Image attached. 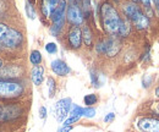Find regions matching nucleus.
<instances>
[{"mask_svg": "<svg viewBox=\"0 0 159 132\" xmlns=\"http://www.w3.org/2000/svg\"><path fill=\"white\" fill-rule=\"evenodd\" d=\"M23 40V37L17 30L0 22V45L7 48L19 47Z\"/></svg>", "mask_w": 159, "mask_h": 132, "instance_id": "f03ea898", "label": "nucleus"}, {"mask_svg": "<svg viewBox=\"0 0 159 132\" xmlns=\"http://www.w3.org/2000/svg\"><path fill=\"white\" fill-rule=\"evenodd\" d=\"M130 30H131V26H130V23H129L127 21H125V20H121L118 34L122 36V37H126V36L130 33Z\"/></svg>", "mask_w": 159, "mask_h": 132, "instance_id": "2eb2a0df", "label": "nucleus"}, {"mask_svg": "<svg viewBox=\"0 0 159 132\" xmlns=\"http://www.w3.org/2000/svg\"><path fill=\"white\" fill-rule=\"evenodd\" d=\"M21 113V109L16 105H0V121L2 120H10L16 117Z\"/></svg>", "mask_w": 159, "mask_h": 132, "instance_id": "6e6552de", "label": "nucleus"}, {"mask_svg": "<svg viewBox=\"0 0 159 132\" xmlns=\"http://www.w3.org/2000/svg\"><path fill=\"white\" fill-rule=\"evenodd\" d=\"M79 120H80V116H70L69 119H66V120L64 121V126H71L72 124L77 122Z\"/></svg>", "mask_w": 159, "mask_h": 132, "instance_id": "a878e982", "label": "nucleus"}, {"mask_svg": "<svg viewBox=\"0 0 159 132\" xmlns=\"http://www.w3.org/2000/svg\"><path fill=\"white\" fill-rule=\"evenodd\" d=\"M154 2H156V5H157V9L159 10V0H154Z\"/></svg>", "mask_w": 159, "mask_h": 132, "instance_id": "2f4dec72", "label": "nucleus"}, {"mask_svg": "<svg viewBox=\"0 0 159 132\" xmlns=\"http://www.w3.org/2000/svg\"><path fill=\"white\" fill-rule=\"evenodd\" d=\"M124 12L125 15L134 22V25L137 27V30H144L148 27L149 21L147 16L142 12V10L135 2H127L124 5Z\"/></svg>", "mask_w": 159, "mask_h": 132, "instance_id": "7ed1b4c3", "label": "nucleus"}, {"mask_svg": "<svg viewBox=\"0 0 159 132\" xmlns=\"http://www.w3.org/2000/svg\"><path fill=\"white\" fill-rule=\"evenodd\" d=\"M114 117H115V114L114 113H109L105 117H104V121L105 122H109V121H111V120H114Z\"/></svg>", "mask_w": 159, "mask_h": 132, "instance_id": "c756f323", "label": "nucleus"}, {"mask_svg": "<svg viewBox=\"0 0 159 132\" xmlns=\"http://www.w3.org/2000/svg\"><path fill=\"white\" fill-rule=\"evenodd\" d=\"M100 15H102L104 30L110 34H116L119 32L120 22H121V17L119 16L116 9L111 4L104 2L100 7Z\"/></svg>", "mask_w": 159, "mask_h": 132, "instance_id": "f257e3e1", "label": "nucleus"}, {"mask_svg": "<svg viewBox=\"0 0 159 132\" xmlns=\"http://www.w3.org/2000/svg\"><path fill=\"white\" fill-rule=\"evenodd\" d=\"M156 94H157V95L159 97V87L157 88V89H156Z\"/></svg>", "mask_w": 159, "mask_h": 132, "instance_id": "473e14b6", "label": "nucleus"}, {"mask_svg": "<svg viewBox=\"0 0 159 132\" xmlns=\"http://www.w3.org/2000/svg\"><path fill=\"white\" fill-rule=\"evenodd\" d=\"M55 81L54 78L49 77L48 78V88H49V98H53L54 97V93H55Z\"/></svg>", "mask_w": 159, "mask_h": 132, "instance_id": "412c9836", "label": "nucleus"}, {"mask_svg": "<svg viewBox=\"0 0 159 132\" xmlns=\"http://www.w3.org/2000/svg\"><path fill=\"white\" fill-rule=\"evenodd\" d=\"M142 1V4L144 5V7L146 9H148L149 10V12L152 14V11H151V4H152V0H141Z\"/></svg>", "mask_w": 159, "mask_h": 132, "instance_id": "cd10ccee", "label": "nucleus"}, {"mask_svg": "<svg viewBox=\"0 0 159 132\" xmlns=\"http://www.w3.org/2000/svg\"><path fill=\"white\" fill-rule=\"evenodd\" d=\"M97 100H98V98H97L96 94H87L83 98V102H84V104H86L87 107H91V105L96 104Z\"/></svg>", "mask_w": 159, "mask_h": 132, "instance_id": "a211bd4d", "label": "nucleus"}, {"mask_svg": "<svg viewBox=\"0 0 159 132\" xmlns=\"http://www.w3.org/2000/svg\"><path fill=\"white\" fill-rule=\"evenodd\" d=\"M72 130V127L71 126H64L61 130H59V132H70Z\"/></svg>", "mask_w": 159, "mask_h": 132, "instance_id": "7c9ffc66", "label": "nucleus"}, {"mask_svg": "<svg viewBox=\"0 0 159 132\" xmlns=\"http://www.w3.org/2000/svg\"><path fill=\"white\" fill-rule=\"evenodd\" d=\"M45 50L49 53V54H55L58 52V45L55 43H48L45 45Z\"/></svg>", "mask_w": 159, "mask_h": 132, "instance_id": "393cba45", "label": "nucleus"}, {"mask_svg": "<svg viewBox=\"0 0 159 132\" xmlns=\"http://www.w3.org/2000/svg\"><path fill=\"white\" fill-rule=\"evenodd\" d=\"M62 26H64V22H54L52 28H50L52 34L53 36H58L60 33V31H61V28H62Z\"/></svg>", "mask_w": 159, "mask_h": 132, "instance_id": "aec40b11", "label": "nucleus"}, {"mask_svg": "<svg viewBox=\"0 0 159 132\" xmlns=\"http://www.w3.org/2000/svg\"><path fill=\"white\" fill-rule=\"evenodd\" d=\"M66 16H67L69 22L71 25H74V26H77L79 27L80 25L83 22V14H82L81 9H80L77 5H75V4H72V5H70L67 7Z\"/></svg>", "mask_w": 159, "mask_h": 132, "instance_id": "423d86ee", "label": "nucleus"}, {"mask_svg": "<svg viewBox=\"0 0 159 132\" xmlns=\"http://www.w3.org/2000/svg\"><path fill=\"white\" fill-rule=\"evenodd\" d=\"M91 78H92L93 86H94V87H98V86H99V84H98V80H97V75H96L94 72H91Z\"/></svg>", "mask_w": 159, "mask_h": 132, "instance_id": "bb28decb", "label": "nucleus"}, {"mask_svg": "<svg viewBox=\"0 0 159 132\" xmlns=\"http://www.w3.org/2000/svg\"><path fill=\"white\" fill-rule=\"evenodd\" d=\"M26 14H27V16H28L31 20L36 19V11H34V7L32 6V4H31L30 1L26 2Z\"/></svg>", "mask_w": 159, "mask_h": 132, "instance_id": "6ab92c4d", "label": "nucleus"}, {"mask_svg": "<svg viewBox=\"0 0 159 132\" xmlns=\"http://www.w3.org/2000/svg\"><path fill=\"white\" fill-rule=\"evenodd\" d=\"M71 107H72V102H71L70 98H64V99H60L57 102V104H55V116H57L58 121L61 122L66 119V116L70 114Z\"/></svg>", "mask_w": 159, "mask_h": 132, "instance_id": "39448f33", "label": "nucleus"}, {"mask_svg": "<svg viewBox=\"0 0 159 132\" xmlns=\"http://www.w3.org/2000/svg\"><path fill=\"white\" fill-rule=\"evenodd\" d=\"M60 0H43V4H42V12L44 16L47 17H50L52 14L54 12L55 7L58 6Z\"/></svg>", "mask_w": 159, "mask_h": 132, "instance_id": "ddd939ff", "label": "nucleus"}, {"mask_svg": "<svg viewBox=\"0 0 159 132\" xmlns=\"http://www.w3.org/2000/svg\"><path fill=\"white\" fill-rule=\"evenodd\" d=\"M81 32H82V38H83L84 44L86 45H92V33H91L89 28L84 27L83 31H81Z\"/></svg>", "mask_w": 159, "mask_h": 132, "instance_id": "f3484780", "label": "nucleus"}, {"mask_svg": "<svg viewBox=\"0 0 159 132\" xmlns=\"http://www.w3.org/2000/svg\"><path fill=\"white\" fill-rule=\"evenodd\" d=\"M1 67H2V60L0 59V69H1Z\"/></svg>", "mask_w": 159, "mask_h": 132, "instance_id": "72a5a7b5", "label": "nucleus"}, {"mask_svg": "<svg viewBox=\"0 0 159 132\" xmlns=\"http://www.w3.org/2000/svg\"><path fill=\"white\" fill-rule=\"evenodd\" d=\"M31 78H32V82L36 84V86H39L42 84L43 80H44V69L40 66V65H37L32 69L31 71Z\"/></svg>", "mask_w": 159, "mask_h": 132, "instance_id": "4468645a", "label": "nucleus"}, {"mask_svg": "<svg viewBox=\"0 0 159 132\" xmlns=\"http://www.w3.org/2000/svg\"><path fill=\"white\" fill-rule=\"evenodd\" d=\"M50 66H52L53 72L58 76H67L70 74V71H71L70 67H69V65L65 61L60 60V59H57V60L52 61Z\"/></svg>", "mask_w": 159, "mask_h": 132, "instance_id": "1a4fd4ad", "label": "nucleus"}, {"mask_svg": "<svg viewBox=\"0 0 159 132\" xmlns=\"http://www.w3.org/2000/svg\"><path fill=\"white\" fill-rule=\"evenodd\" d=\"M82 112H83V108H81L79 105H72L71 107V110H70V115L71 116H82Z\"/></svg>", "mask_w": 159, "mask_h": 132, "instance_id": "4be33fe9", "label": "nucleus"}, {"mask_svg": "<svg viewBox=\"0 0 159 132\" xmlns=\"http://www.w3.org/2000/svg\"><path fill=\"white\" fill-rule=\"evenodd\" d=\"M82 10H83V17L86 16V17H88V15H89V12H91V0H83V7H82Z\"/></svg>", "mask_w": 159, "mask_h": 132, "instance_id": "5701e85b", "label": "nucleus"}, {"mask_svg": "<svg viewBox=\"0 0 159 132\" xmlns=\"http://www.w3.org/2000/svg\"><path fill=\"white\" fill-rule=\"evenodd\" d=\"M120 49V43L115 38H110L105 42V54L109 57H114L118 54Z\"/></svg>", "mask_w": 159, "mask_h": 132, "instance_id": "f8f14e48", "label": "nucleus"}, {"mask_svg": "<svg viewBox=\"0 0 159 132\" xmlns=\"http://www.w3.org/2000/svg\"><path fill=\"white\" fill-rule=\"evenodd\" d=\"M30 61L34 66L39 65L40 62H42V54H40V52H38V50H32V53L30 55Z\"/></svg>", "mask_w": 159, "mask_h": 132, "instance_id": "dca6fc26", "label": "nucleus"}, {"mask_svg": "<svg viewBox=\"0 0 159 132\" xmlns=\"http://www.w3.org/2000/svg\"><path fill=\"white\" fill-rule=\"evenodd\" d=\"M132 1H135V2H137V1H139V0H132Z\"/></svg>", "mask_w": 159, "mask_h": 132, "instance_id": "f704fd0d", "label": "nucleus"}, {"mask_svg": "<svg viewBox=\"0 0 159 132\" xmlns=\"http://www.w3.org/2000/svg\"><path fill=\"white\" fill-rule=\"evenodd\" d=\"M39 117L40 119H45L47 117V109L44 107H40L39 108Z\"/></svg>", "mask_w": 159, "mask_h": 132, "instance_id": "c85d7f7f", "label": "nucleus"}, {"mask_svg": "<svg viewBox=\"0 0 159 132\" xmlns=\"http://www.w3.org/2000/svg\"><path fill=\"white\" fill-rule=\"evenodd\" d=\"M65 11H66V0H60L54 12L52 14V20L54 22H65Z\"/></svg>", "mask_w": 159, "mask_h": 132, "instance_id": "9b49d317", "label": "nucleus"}, {"mask_svg": "<svg viewBox=\"0 0 159 132\" xmlns=\"http://www.w3.org/2000/svg\"><path fill=\"white\" fill-rule=\"evenodd\" d=\"M69 43L72 48L77 49L82 44V32L77 26H74L69 32Z\"/></svg>", "mask_w": 159, "mask_h": 132, "instance_id": "9d476101", "label": "nucleus"}, {"mask_svg": "<svg viewBox=\"0 0 159 132\" xmlns=\"http://www.w3.org/2000/svg\"><path fill=\"white\" fill-rule=\"evenodd\" d=\"M137 126L142 132H159V120L143 117L139 121Z\"/></svg>", "mask_w": 159, "mask_h": 132, "instance_id": "0eeeda50", "label": "nucleus"}, {"mask_svg": "<svg viewBox=\"0 0 159 132\" xmlns=\"http://www.w3.org/2000/svg\"><path fill=\"white\" fill-rule=\"evenodd\" d=\"M94 115H96V109H94V108H83L82 116H86V117H93Z\"/></svg>", "mask_w": 159, "mask_h": 132, "instance_id": "b1692460", "label": "nucleus"}, {"mask_svg": "<svg viewBox=\"0 0 159 132\" xmlns=\"http://www.w3.org/2000/svg\"><path fill=\"white\" fill-rule=\"evenodd\" d=\"M23 93V86L17 82L0 81V99L17 98Z\"/></svg>", "mask_w": 159, "mask_h": 132, "instance_id": "20e7f679", "label": "nucleus"}]
</instances>
